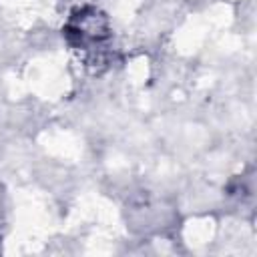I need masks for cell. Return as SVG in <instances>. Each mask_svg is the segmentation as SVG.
<instances>
[{
  "mask_svg": "<svg viewBox=\"0 0 257 257\" xmlns=\"http://www.w3.org/2000/svg\"><path fill=\"white\" fill-rule=\"evenodd\" d=\"M64 36L74 48L90 50L108 40L110 26H108L106 16L98 8L84 6L70 14L64 26Z\"/></svg>",
  "mask_w": 257,
  "mask_h": 257,
  "instance_id": "1",
  "label": "cell"
}]
</instances>
